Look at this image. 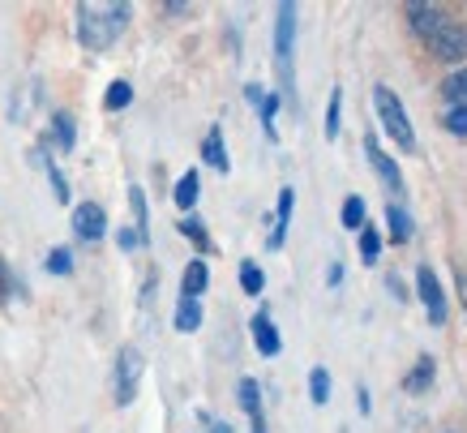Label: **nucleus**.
Wrapping results in <instances>:
<instances>
[{"label": "nucleus", "instance_id": "obj_10", "mask_svg": "<svg viewBox=\"0 0 467 433\" xmlns=\"http://www.w3.org/2000/svg\"><path fill=\"white\" fill-rule=\"evenodd\" d=\"M249 331H254V343H257V352L262 356H279L284 352V339H279V326L270 322V313L262 309L254 322H249Z\"/></svg>", "mask_w": 467, "mask_h": 433}, {"label": "nucleus", "instance_id": "obj_1", "mask_svg": "<svg viewBox=\"0 0 467 433\" xmlns=\"http://www.w3.org/2000/svg\"><path fill=\"white\" fill-rule=\"evenodd\" d=\"M129 5H78V39L86 52H108L129 26Z\"/></svg>", "mask_w": 467, "mask_h": 433}, {"label": "nucleus", "instance_id": "obj_15", "mask_svg": "<svg viewBox=\"0 0 467 433\" xmlns=\"http://www.w3.org/2000/svg\"><path fill=\"white\" fill-rule=\"evenodd\" d=\"M198 194H202V181H198V172L189 168V172L181 176V181H176V189H171V202H176L181 210H193Z\"/></svg>", "mask_w": 467, "mask_h": 433}, {"label": "nucleus", "instance_id": "obj_2", "mask_svg": "<svg viewBox=\"0 0 467 433\" xmlns=\"http://www.w3.org/2000/svg\"><path fill=\"white\" fill-rule=\"evenodd\" d=\"M373 103H378V116H382V129L395 138L399 151H416V129H411V121H408L403 99H399L390 86H373Z\"/></svg>", "mask_w": 467, "mask_h": 433}, {"label": "nucleus", "instance_id": "obj_12", "mask_svg": "<svg viewBox=\"0 0 467 433\" xmlns=\"http://www.w3.org/2000/svg\"><path fill=\"white\" fill-rule=\"evenodd\" d=\"M202 159H206L214 172L232 168V164H227V146H223V129H219V125H211V133L202 138Z\"/></svg>", "mask_w": 467, "mask_h": 433}, {"label": "nucleus", "instance_id": "obj_17", "mask_svg": "<svg viewBox=\"0 0 467 433\" xmlns=\"http://www.w3.org/2000/svg\"><path fill=\"white\" fill-rule=\"evenodd\" d=\"M433 374H438V364H433V356H420V361H416V369H411V374L403 377V386H408V395L429 391V382H433Z\"/></svg>", "mask_w": 467, "mask_h": 433}, {"label": "nucleus", "instance_id": "obj_30", "mask_svg": "<svg viewBox=\"0 0 467 433\" xmlns=\"http://www.w3.org/2000/svg\"><path fill=\"white\" fill-rule=\"evenodd\" d=\"M43 168H47V181H52V194H57V202H69V181H65V172H60L52 159H43Z\"/></svg>", "mask_w": 467, "mask_h": 433}, {"label": "nucleus", "instance_id": "obj_32", "mask_svg": "<svg viewBox=\"0 0 467 433\" xmlns=\"http://www.w3.org/2000/svg\"><path fill=\"white\" fill-rule=\"evenodd\" d=\"M275 116H279V95H266L262 99V129H266V138H275Z\"/></svg>", "mask_w": 467, "mask_h": 433}, {"label": "nucleus", "instance_id": "obj_11", "mask_svg": "<svg viewBox=\"0 0 467 433\" xmlns=\"http://www.w3.org/2000/svg\"><path fill=\"white\" fill-rule=\"evenodd\" d=\"M292 206H296V194H292V189H279V206H275V219H270V249H284L287 224H292Z\"/></svg>", "mask_w": 467, "mask_h": 433}, {"label": "nucleus", "instance_id": "obj_31", "mask_svg": "<svg viewBox=\"0 0 467 433\" xmlns=\"http://www.w3.org/2000/svg\"><path fill=\"white\" fill-rule=\"evenodd\" d=\"M47 270H52V275H73V253L69 249H52L47 253Z\"/></svg>", "mask_w": 467, "mask_h": 433}, {"label": "nucleus", "instance_id": "obj_35", "mask_svg": "<svg viewBox=\"0 0 467 433\" xmlns=\"http://www.w3.org/2000/svg\"><path fill=\"white\" fill-rule=\"evenodd\" d=\"M9 292H14V280H9V266L0 258V305H9Z\"/></svg>", "mask_w": 467, "mask_h": 433}, {"label": "nucleus", "instance_id": "obj_36", "mask_svg": "<svg viewBox=\"0 0 467 433\" xmlns=\"http://www.w3.org/2000/svg\"><path fill=\"white\" fill-rule=\"evenodd\" d=\"M244 99H249L254 108H262V99H266V90H262L257 82H249V86H244Z\"/></svg>", "mask_w": 467, "mask_h": 433}, {"label": "nucleus", "instance_id": "obj_33", "mask_svg": "<svg viewBox=\"0 0 467 433\" xmlns=\"http://www.w3.org/2000/svg\"><path fill=\"white\" fill-rule=\"evenodd\" d=\"M446 129H451L454 138H467V103H463V108H451V112H446Z\"/></svg>", "mask_w": 467, "mask_h": 433}, {"label": "nucleus", "instance_id": "obj_8", "mask_svg": "<svg viewBox=\"0 0 467 433\" xmlns=\"http://www.w3.org/2000/svg\"><path fill=\"white\" fill-rule=\"evenodd\" d=\"M408 22L420 39H433L441 26H451V17H446L441 5H408Z\"/></svg>", "mask_w": 467, "mask_h": 433}, {"label": "nucleus", "instance_id": "obj_19", "mask_svg": "<svg viewBox=\"0 0 467 433\" xmlns=\"http://www.w3.org/2000/svg\"><path fill=\"white\" fill-rule=\"evenodd\" d=\"M39 103V86L26 82V86H17V95H14V125H26V116L30 108Z\"/></svg>", "mask_w": 467, "mask_h": 433}, {"label": "nucleus", "instance_id": "obj_18", "mask_svg": "<svg viewBox=\"0 0 467 433\" xmlns=\"http://www.w3.org/2000/svg\"><path fill=\"white\" fill-rule=\"evenodd\" d=\"M236 399H241V407L249 412V417L262 420V386H257L254 377H241V386H236Z\"/></svg>", "mask_w": 467, "mask_h": 433}, {"label": "nucleus", "instance_id": "obj_26", "mask_svg": "<svg viewBox=\"0 0 467 433\" xmlns=\"http://www.w3.org/2000/svg\"><path fill=\"white\" fill-rule=\"evenodd\" d=\"M339 219H343V227H348V232H360V227H365V202H360V197L352 194L348 202H343Z\"/></svg>", "mask_w": 467, "mask_h": 433}, {"label": "nucleus", "instance_id": "obj_27", "mask_svg": "<svg viewBox=\"0 0 467 433\" xmlns=\"http://www.w3.org/2000/svg\"><path fill=\"white\" fill-rule=\"evenodd\" d=\"M241 288L249 296H257L262 288H266V275H262V266L257 262H241Z\"/></svg>", "mask_w": 467, "mask_h": 433}, {"label": "nucleus", "instance_id": "obj_4", "mask_svg": "<svg viewBox=\"0 0 467 433\" xmlns=\"http://www.w3.org/2000/svg\"><path fill=\"white\" fill-rule=\"evenodd\" d=\"M142 348H133V343H125V348L116 352V404L129 407L133 399H138V386H142Z\"/></svg>", "mask_w": 467, "mask_h": 433}, {"label": "nucleus", "instance_id": "obj_7", "mask_svg": "<svg viewBox=\"0 0 467 433\" xmlns=\"http://www.w3.org/2000/svg\"><path fill=\"white\" fill-rule=\"evenodd\" d=\"M103 232H108V215H103L99 202L73 206V237L86 240V245H95V240H103Z\"/></svg>", "mask_w": 467, "mask_h": 433}, {"label": "nucleus", "instance_id": "obj_6", "mask_svg": "<svg viewBox=\"0 0 467 433\" xmlns=\"http://www.w3.org/2000/svg\"><path fill=\"white\" fill-rule=\"evenodd\" d=\"M429 48H433V57L446 60V65H459V60H467V26L463 22H451V26H441L433 39H429Z\"/></svg>", "mask_w": 467, "mask_h": 433}, {"label": "nucleus", "instance_id": "obj_9", "mask_svg": "<svg viewBox=\"0 0 467 433\" xmlns=\"http://www.w3.org/2000/svg\"><path fill=\"white\" fill-rule=\"evenodd\" d=\"M365 151H368V164H373V172L382 176V185L390 189V194H399V189H403V172H399L395 159L382 151V142H378V138H365Z\"/></svg>", "mask_w": 467, "mask_h": 433}, {"label": "nucleus", "instance_id": "obj_21", "mask_svg": "<svg viewBox=\"0 0 467 433\" xmlns=\"http://www.w3.org/2000/svg\"><path fill=\"white\" fill-rule=\"evenodd\" d=\"M129 103H133V86H129L125 78H116V82L108 86V95H103V108H108V112H125Z\"/></svg>", "mask_w": 467, "mask_h": 433}, {"label": "nucleus", "instance_id": "obj_22", "mask_svg": "<svg viewBox=\"0 0 467 433\" xmlns=\"http://www.w3.org/2000/svg\"><path fill=\"white\" fill-rule=\"evenodd\" d=\"M52 133H57V146L65 154L73 151V142H78V125H73V116L69 112H57L52 116Z\"/></svg>", "mask_w": 467, "mask_h": 433}, {"label": "nucleus", "instance_id": "obj_40", "mask_svg": "<svg viewBox=\"0 0 467 433\" xmlns=\"http://www.w3.org/2000/svg\"><path fill=\"white\" fill-rule=\"evenodd\" d=\"M211 433H232V425H223V420H219V425H214Z\"/></svg>", "mask_w": 467, "mask_h": 433}, {"label": "nucleus", "instance_id": "obj_39", "mask_svg": "<svg viewBox=\"0 0 467 433\" xmlns=\"http://www.w3.org/2000/svg\"><path fill=\"white\" fill-rule=\"evenodd\" d=\"M356 407H360V412H368V407H373V404H368V391H365V386H356Z\"/></svg>", "mask_w": 467, "mask_h": 433}, {"label": "nucleus", "instance_id": "obj_14", "mask_svg": "<svg viewBox=\"0 0 467 433\" xmlns=\"http://www.w3.org/2000/svg\"><path fill=\"white\" fill-rule=\"evenodd\" d=\"M129 206H133V232H138L146 245V240H150V210H146L142 185H129Z\"/></svg>", "mask_w": 467, "mask_h": 433}, {"label": "nucleus", "instance_id": "obj_38", "mask_svg": "<svg viewBox=\"0 0 467 433\" xmlns=\"http://www.w3.org/2000/svg\"><path fill=\"white\" fill-rule=\"evenodd\" d=\"M326 283H330V288H339V283H343V266H339V262L326 270Z\"/></svg>", "mask_w": 467, "mask_h": 433}, {"label": "nucleus", "instance_id": "obj_25", "mask_svg": "<svg viewBox=\"0 0 467 433\" xmlns=\"http://www.w3.org/2000/svg\"><path fill=\"white\" fill-rule=\"evenodd\" d=\"M378 258H382V237H378V227H360V262H378Z\"/></svg>", "mask_w": 467, "mask_h": 433}, {"label": "nucleus", "instance_id": "obj_20", "mask_svg": "<svg viewBox=\"0 0 467 433\" xmlns=\"http://www.w3.org/2000/svg\"><path fill=\"white\" fill-rule=\"evenodd\" d=\"M386 224H390V240H395V245H403V240L411 237V215L403 206H395V202L386 206Z\"/></svg>", "mask_w": 467, "mask_h": 433}, {"label": "nucleus", "instance_id": "obj_37", "mask_svg": "<svg viewBox=\"0 0 467 433\" xmlns=\"http://www.w3.org/2000/svg\"><path fill=\"white\" fill-rule=\"evenodd\" d=\"M386 288H390V296H395V301H408V292H403V283H399V275H386Z\"/></svg>", "mask_w": 467, "mask_h": 433}, {"label": "nucleus", "instance_id": "obj_5", "mask_svg": "<svg viewBox=\"0 0 467 433\" xmlns=\"http://www.w3.org/2000/svg\"><path fill=\"white\" fill-rule=\"evenodd\" d=\"M416 292H420V301H425V309H429V322H433V326H446L451 309H446V292H441V280L433 266H420V270H416Z\"/></svg>", "mask_w": 467, "mask_h": 433}, {"label": "nucleus", "instance_id": "obj_13", "mask_svg": "<svg viewBox=\"0 0 467 433\" xmlns=\"http://www.w3.org/2000/svg\"><path fill=\"white\" fill-rule=\"evenodd\" d=\"M206 283H211V270H206L202 258H193V262L184 266V275H181V292L189 296V301H198V296L206 292Z\"/></svg>", "mask_w": 467, "mask_h": 433}, {"label": "nucleus", "instance_id": "obj_3", "mask_svg": "<svg viewBox=\"0 0 467 433\" xmlns=\"http://www.w3.org/2000/svg\"><path fill=\"white\" fill-rule=\"evenodd\" d=\"M292 48H296V5L284 0L275 9V65L284 78V95H292Z\"/></svg>", "mask_w": 467, "mask_h": 433}, {"label": "nucleus", "instance_id": "obj_23", "mask_svg": "<svg viewBox=\"0 0 467 433\" xmlns=\"http://www.w3.org/2000/svg\"><path fill=\"white\" fill-rule=\"evenodd\" d=\"M441 95L451 99L454 108H463V103H467V65H463V69H454L451 78L441 82Z\"/></svg>", "mask_w": 467, "mask_h": 433}, {"label": "nucleus", "instance_id": "obj_41", "mask_svg": "<svg viewBox=\"0 0 467 433\" xmlns=\"http://www.w3.org/2000/svg\"><path fill=\"white\" fill-rule=\"evenodd\" d=\"M254 433H266V425H262V420H254Z\"/></svg>", "mask_w": 467, "mask_h": 433}, {"label": "nucleus", "instance_id": "obj_29", "mask_svg": "<svg viewBox=\"0 0 467 433\" xmlns=\"http://www.w3.org/2000/svg\"><path fill=\"white\" fill-rule=\"evenodd\" d=\"M339 112H343V90L330 95V108H326V142L339 138Z\"/></svg>", "mask_w": 467, "mask_h": 433}, {"label": "nucleus", "instance_id": "obj_28", "mask_svg": "<svg viewBox=\"0 0 467 433\" xmlns=\"http://www.w3.org/2000/svg\"><path fill=\"white\" fill-rule=\"evenodd\" d=\"M309 399L313 404H326V399H330V374H326L322 364L309 374Z\"/></svg>", "mask_w": 467, "mask_h": 433}, {"label": "nucleus", "instance_id": "obj_24", "mask_svg": "<svg viewBox=\"0 0 467 433\" xmlns=\"http://www.w3.org/2000/svg\"><path fill=\"white\" fill-rule=\"evenodd\" d=\"M184 232V237L193 240V245H198V253H211V237H206V227H202V219L198 215H184L181 224H176Z\"/></svg>", "mask_w": 467, "mask_h": 433}, {"label": "nucleus", "instance_id": "obj_16", "mask_svg": "<svg viewBox=\"0 0 467 433\" xmlns=\"http://www.w3.org/2000/svg\"><path fill=\"white\" fill-rule=\"evenodd\" d=\"M176 331H181V335H193V331H198L202 326V301H189V296H181V305H176Z\"/></svg>", "mask_w": 467, "mask_h": 433}, {"label": "nucleus", "instance_id": "obj_34", "mask_svg": "<svg viewBox=\"0 0 467 433\" xmlns=\"http://www.w3.org/2000/svg\"><path fill=\"white\" fill-rule=\"evenodd\" d=\"M116 245H120V249H138V245H142V237H138L133 227H120V232H116Z\"/></svg>", "mask_w": 467, "mask_h": 433}]
</instances>
